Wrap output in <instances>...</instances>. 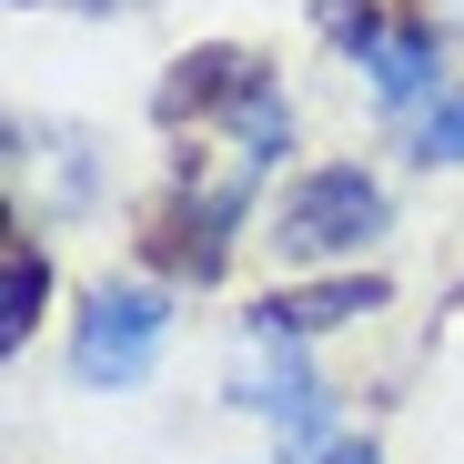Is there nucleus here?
I'll use <instances>...</instances> for the list:
<instances>
[{
  "instance_id": "8",
  "label": "nucleus",
  "mask_w": 464,
  "mask_h": 464,
  "mask_svg": "<svg viewBox=\"0 0 464 464\" xmlns=\"http://www.w3.org/2000/svg\"><path fill=\"white\" fill-rule=\"evenodd\" d=\"M41 293H51V263H41L31 243H11V253H0V343H21V334H31Z\"/></svg>"
},
{
  "instance_id": "4",
  "label": "nucleus",
  "mask_w": 464,
  "mask_h": 464,
  "mask_svg": "<svg viewBox=\"0 0 464 464\" xmlns=\"http://www.w3.org/2000/svg\"><path fill=\"white\" fill-rule=\"evenodd\" d=\"M243 212V192H202V202H172L162 222H151V263L162 273H192V283H212L222 273V222Z\"/></svg>"
},
{
  "instance_id": "2",
  "label": "nucleus",
  "mask_w": 464,
  "mask_h": 464,
  "mask_svg": "<svg viewBox=\"0 0 464 464\" xmlns=\"http://www.w3.org/2000/svg\"><path fill=\"white\" fill-rule=\"evenodd\" d=\"M162 334H172V303L151 283H102L82 334H71V373L82 383H141L151 353H162Z\"/></svg>"
},
{
  "instance_id": "1",
  "label": "nucleus",
  "mask_w": 464,
  "mask_h": 464,
  "mask_svg": "<svg viewBox=\"0 0 464 464\" xmlns=\"http://www.w3.org/2000/svg\"><path fill=\"white\" fill-rule=\"evenodd\" d=\"M373 232H383V192H373V172H353V162L293 182V202L273 212V243H283L293 263H334V253L373 243Z\"/></svg>"
},
{
  "instance_id": "6",
  "label": "nucleus",
  "mask_w": 464,
  "mask_h": 464,
  "mask_svg": "<svg viewBox=\"0 0 464 464\" xmlns=\"http://www.w3.org/2000/svg\"><path fill=\"white\" fill-rule=\"evenodd\" d=\"M373 303H383L373 273H353V283H314V293H273L263 314H253V334H263V343H293V334H324V324H343V314H373Z\"/></svg>"
},
{
  "instance_id": "9",
  "label": "nucleus",
  "mask_w": 464,
  "mask_h": 464,
  "mask_svg": "<svg viewBox=\"0 0 464 464\" xmlns=\"http://www.w3.org/2000/svg\"><path fill=\"white\" fill-rule=\"evenodd\" d=\"M232 141H243V162H273V151L293 141V111H283V92H273V71L232 102Z\"/></svg>"
},
{
  "instance_id": "10",
  "label": "nucleus",
  "mask_w": 464,
  "mask_h": 464,
  "mask_svg": "<svg viewBox=\"0 0 464 464\" xmlns=\"http://www.w3.org/2000/svg\"><path fill=\"white\" fill-rule=\"evenodd\" d=\"M424 162H464V92H454V102L434 92V111H424Z\"/></svg>"
},
{
  "instance_id": "3",
  "label": "nucleus",
  "mask_w": 464,
  "mask_h": 464,
  "mask_svg": "<svg viewBox=\"0 0 464 464\" xmlns=\"http://www.w3.org/2000/svg\"><path fill=\"white\" fill-rule=\"evenodd\" d=\"M324 31H334V41H353V61L373 71V102H394V111H404V102H424V92H434V71H444V61H434V41H424L414 21H404V31H383L363 0H324Z\"/></svg>"
},
{
  "instance_id": "7",
  "label": "nucleus",
  "mask_w": 464,
  "mask_h": 464,
  "mask_svg": "<svg viewBox=\"0 0 464 464\" xmlns=\"http://www.w3.org/2000/svg\"><path fill=\"white\" fill-rule=\"evenodd\" d=\"M253 404H263V414H273V424H283V434H293L303 454H314V444L334 434V414H324V383H314V373H303L293 353H273V373L253 383Z\"/></svg>"
},
{
  "instance_id": "11",
  "label": "nucleus",
  "mask_w": 464,
  "mask_h": 464,
  "mask_svg": "<svg viewBox=\"0 0 464 464\" xmlns=\"http://www.w3.org/2000/svg\"><path fill=\"white\" fill-rule=\"evenodd\" d=\"M334 464H373V444H334Z\"/></svg>"
},
{
  "instance_id": "5",
  "label": "nucleus",
  "mask_w": 464,
  "mask_h": 464,
  "mask_svg": "<svg viewBox=\"0 0 464 464\" xmlns=\"http://www.w3.org/2000/svg\"><path fill=\"white\" fill-rule=\"evenodd\" d=\"M253 82H263V61H253V51H192V61H172V82H162V121L232 111Z\"/></svg>"
}]
</instances>
